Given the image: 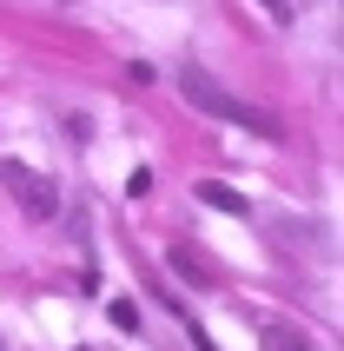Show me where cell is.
<instances>
[{
  "mask_svg": "<svg viewBox=\"0 0 344 351\" xmlns=\"http://www.w3.org/2000/svg\"><path fill=\"white\" fill-rule=\"evenodd\" d=\"M179 93H186V106H199V113H212V119H225V126H245V133H258V139H278V113H265V106H251V99L225 93L206 66H179Z\"/></svg>",
  "mask_w": 344,
  "mask_h": 351,
  "instance_id": "cell-1",
  "label": "cell"
},
{
  "mask_svg": "<svg viewBox=\"0 0 344 351\" xmlns=\"http://www.w3.org/2000/svg\"><path fill=\"white\" fill-rule=\"evenodd\" d=\"M0 186H7V193L20 199V213H27V219H53V213H60L53 186H47L40 173H27L20 159H7V166H0Z\"/></svg>",
  "mask_w": 344,
  "mask_h": 351,
  "instance_id": "cell-2",
  "label": "cell"
},
{
  "mask_svg": "<svg viewBox=\"0 0 344 351\" xmlns=\"http://www.w3.org/2000/svg\"><path fill=\"white\" fill-rule=\"evenodd\" d=\"M192 193L206 199V206H219V213H245V193H232L225 179H199V186H192Z\"/></svg>",
  "mask_w": 344,
  "mask_h": 351,
  "instance_id": "cell-3",
  "label": "cell"
},
{
  "mask_svg": "<svg viewBox=\"0 0 344 351\" xmlns=\"http://www.w3.org/2000/svg\"><path fill=\"white\" fill-rule=\"evenodd\" d=\"M265 351H311L298 332H285V325H265Z\"/></svg>",
  "mask_w": 344,
  "mask_h": 351,
  "instance_id": "cell-4",
  "label": "cell"
},
{
  "mask_svg": "<svg viewBox=\"0 0 344 351\" xmlns=\"http://www.w3.org/2000/svg\"><path fill=\"white\" fill-rule=\"evenodd\" d=\"M172 265H179V272H192V278H212V265L199 252H186V245H172Z\"/></svg>",
  "mask_w": 344,
  "mask_h": 351,
  "instance_id": "cell-5",
  "label": "cell"
},
{
  "mask_svg": "<svg viewBox=\"0 0 344 351\" xmlns=\"http://www.w3.org/2000/svg\"><path fill=\"white\" fill-rule=\"evenodd\" d=\"M113 325H119V332H133V325H139V312L126 305V298H113Z\"/></svg>",
  "mask_w": 344,
  "mask_h": 351,
  "instance_id": "cell-6",
  "label": "cell"
},
{
  "mask_svg": "<svg viewBox=\"0 0 344 351\" xmlns=\"http://www.w3.org/2000/svg\"><path fill=\"white\" fill-rule=\"evenodd\" d=\"M258 7H265V14L278 20V27H285V20H291V0H258Z\"/></svg>",
  "mask_w": 344,
  "mask_h": 351,
  "instance_id": "cell-7",
  "label": "cell"
}]
</instances>
